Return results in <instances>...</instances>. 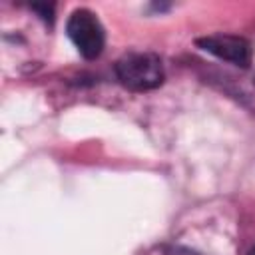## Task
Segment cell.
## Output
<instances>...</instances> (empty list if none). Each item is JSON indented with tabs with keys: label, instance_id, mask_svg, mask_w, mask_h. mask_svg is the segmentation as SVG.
Here are the masks:
<instances>
[{
	"label": "cell",
	"instance_id": "6",
	"mask_svg": "<svg viewBox=\"0 0 255 255\" xmlns=\"http://www.w3.org/2000/svg\"><path fill=\"white\" fill-rule=\"evenodd\" d=\"M247 255H255V247H251V249H249V253H247Z\"/></svg>",
	"mask_w": 255,
	"mask_h": 255
},
{
	"label": "cell",
	"instance_id": "2",
	"mask_svg": "<svg viewBox=\"0 0 255 255\" xmlns=\"http://www.w3.org/2000/svg\"><path fill=\"white\" fill-rule=\"evenodd\" d=\"M66 32L72 44L76 46V50L86 60H94L102 54L104 44H106V34H104V26L100 24L94 12L86 8L74 10L72 16L68 18Z\"/></svg>",
	"mask_w": 255,
	"mask_h": 255
},
{
	"label": "cell",
	"instance_id": "4",
	"mask_svg": "<svg viewBox=\"0 0 255 255\" xmlns=\"http://www.w3.org/2000/svg\"><path fill=\"white\" fill-rule=\"evenodd\" d=\"M145 255H201L189 247H181V245H157L151 251H147Z\"/></svg>",
	"mask_w": 255,
	"mask_h": 255
},
{
	"label": "cell",
	"instance_id": "5",
	"mask_svg": "<svg viewBox=\"0 0 255 255\" xmlns=\"http://www.w3.org/2000/svg\"><path fill=\"white\" fill-rule=\"evenodd\" d=\"M36 12H40V18L46 20V22H52L54 20V6L52 4H34L32 6Z\"/></svg>",
	"mask_w": 255,
	"mask_h": 255
},
{
	"label": "cell",
	"instance_id": "1",
	"mask_svg": "<svg viewBox=\"0 0 255 255\" xmlns=\"http://www.w3.org/2000/svg\"><path fill=\"white\" fill-rule=\"evenodd\" d=\"M118 82L131 92L155 90L163 82V66L155 54L131 52L116 62Z\"/></svg>",
	"mask_w": 255,
	"mask_h": 255
},
{
	"label": "cell",
	"instance_id": "3",
	"mask_svg": "<svg viewBox=\"0 0 255 255\" xmlns=\"http://www.w3.org/2000/svg\"><path fill=\"white\" fill-rule=\"evenodd\" d=\"M197 46L219 60L231 62L235 66L247 68L251 64V44L241 36L231 34H211L197 40Z\"/></svg>",
	"mask_w": 255,
	"mask_h": 255
}]
</instances>
